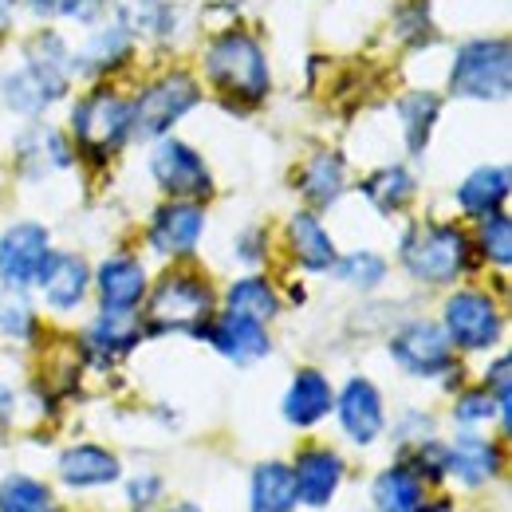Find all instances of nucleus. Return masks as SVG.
<instances>
[{
  "mask_svg": "<svg viewBox=\"0 0 512 512\" xmlns=\"http://www.w3.org/2000/svg\"><path fill=\"white\" fill-rule=\"evenodd\" d=\"M205 213L193 201H170L150 221V245L166 256H186L201 237Z\"/></svg>",
  "mask_w": 512,
  "mask_h": 512,
  "instance_id": "nucleus-12",
  "label": "nucleus"
},
{
  "mask_svg": "<svg viewBox=\"0 0 512 512\" xmlns=\"http://www.w3.org/2000/svg\"><path fill=\"white\" fill-rule=\"evenodd\" d=\"M225 359H233V363H256V359H264L268 355V331H264V323L249 320V316H237V312H225L221 320H209V327L201 331Z\"/></svg>",
  "mask_w": 512,
  "mask_h": 512,
  "instance_id": "nucleus-11",
  "label": "nucleus"
},
{
  "mask_svg": "<svg viewBox=\"0 0 512 512\" xmlns=\"http://www.w3.org/2000/svg\"><path fill=\"white\" fill-rule=\"evenodd\" d=\"M292 481H296V501L320 509V505L331 501L335 485L343 481V461H339V453H331V449H304L300 461H296Z\"/></svg>",
  "mask_w": 512,
  "mask_h": 512,
  "instance_id": "nucleus-14",
  "label": "nucleus"
},
{
  "mask_svg": "<svg viewBox=\"0 0 512 512\" xmlns=\"http://www.w3.org/2000/svg\"><path fill=\"white\" fill-rule=\"evenodd\" d=\"M197 103V83L190 75H166L150 83L138 103L130 107V134L138 138H162L182 115H190Z\"/></svg>",
  "mask_w": 512,
  "mask_h": 512,
  "instance_id": "nucleus-6",
  "label": "nucleus"
},
{
  "mask_svg": "<svg viewBox=\"0 0 512 512\" xmlns=\"http://www.w3.org/2000/svg\"><path fill=\"white\" fill-rule=\"evenodd\" d=\"M138 335H142V327L134 323V312H103L87 331V351L99 363H115L138 343Z\"/></svg>",
  "mask_w": 512,
  "mask_h": 512,
  "instance_id": "nucleus-17",
  "label": "nucleus"
},
{
  "mask_svg": "<svg viewBox=\"0 0 512 512\" xmlns=\"http://www.w3.org/2000/svg\"><path fill=\"white\" fill-rule=\"evenodd\" d=\"M170 512H197L193 505H178V509H170Z\"/></svg>",
  "mask_w": 512,
  "mask_h": 512,
  "instance_id": "nucleus-43",
  "label": "nucleus"
},
{
  "mask_svg": "<svg viewBox=\"0 0 512 512\" xmlns=\"http://www.w3.org/2000/svg\"><path fill=\"white\" fill-rule=\"evenodd\" d=\"M339 264V276L347 280V284H355V288H379L386 276V264L379 260L375 253H351L343 256V260H335Z\"/></svg>",
  "mask_w": 512,
  "mask_h": 512,
  "instance_id": "nucleus-35",
  "label": "nucleus"
},
{
  "mask_svg": "<svg viewBox=\"0 0 512 512\" xmlns=\"http://www.w3.org/2000/svg\"><path fill=\"white\" fill-rule=\"evenodd\" d=\"M24 67L44 83V91L52 95V99H60L67 91V71H71V60H67V48L64 40L52 32V36H36L32 44H28V60Z\"/></svg>",
  "mask_w": 512,
  "mask_h": 512,
  "instance_id": "nucleus-22",
  "label": "nucleus"
},
{
  "mask_svg": "<svg viewBox=\"0 0 512 512\" xmlns=\"http://www.w3.org/2000/svg\"><path fill=\"white\" fill-rule=\"evenodd\" d=\"M300 193L312 201V205H331L339 193H343V158L331 154V150H320L304 174H300Z\"/></svg>",
  "mask_w": 512,
  "mask_h": 512,
  "instance_id": "nucleus-26",
  "label": "nucleus"
},
{
  "mask_svg": "<svg viewBox=\"0 0 512 512\" xmlns=\"http://www.w3.org/2000/svg\"><path fill=\"white\" fill-rule=\"evenodd\" d=\"M288 241H292V253L300 256L304 268H312V272L335 268V245H331V237L323 233V225L312 213H296V217H292Z\"/></svg>",
  "mask_w": 512,
  "mask_h": 512,
  "instance_id": "nucleus-24",
  "label": "nucleus"
},
{
  "mask_svg": "<svg viewBox=\"0 0 512 512\" xmlns=\"http://www.w3.org/2000/svg\"><path fill=\"white\" fill-rule=\"evenodd\" d=\"M205 71H209L213 87L225 91L237 103H260L268 95L264 52L241 32H229V36L213 40V48L205 52Z\"/></svg>",
  "mask_w": 512,
  "mask_h": 512,
  "instance_id": "nucleus-2",
  "label": "nucleus"
},
{
  "mask_svg": "<svg viewBox=\"0 0 512 512\" xmlns=\"http://www.w3.org/2000/svg\"><path fill=\"white\" fill-rule=\"evenodd\" d=\"M225 308L237 312V316H249V320H256V323L272 320V316L280 312L276 292H272V284H268L264 276H245V280H237V284L229 288V296H225Z\"/></svg>",
  "mask_w": 512,
  "mask_h": 512,
  "instance_id": "nucleus-28",
  "label": "nucleus"
},
{
  "mask_svg": "<svg viewBox=\"0 0 512 512\" xmlns=\"http://www.w3.org/2000/svg\"><path fill=\"white\" fill-rule=\"evenodd\" d=\"M119 8V20L123 28L134 32H150V36H162L174 20V4L170 0H115Z\"/></svg>",
  "mask_w": 512,
  "mask_h": 512,
  "instance_id": "nucleus-31",
  "label": "nucleus"
},
{
  "mask_svg": "<svg viewBox=\"0 0 512 512\" xmlns=\"http://www.w3.org/2000/svg\"><path fill=\"white\" fill-rule=\"evenodd\" d=\"M40 284H44V296L56 312H71L83 296H87V284H91V272L83 264V256L75 253H52L44 272H40Z\"/></svg>",
  "mask_w": 512,
  "mask_h": 512,
  "instance_id": "nucleus-16",
  "label": "nucleus"
},
{
  "mask_svg": "<svg viewBox=\"0 0 512 512\" xmlns=\"http://www.w3.org/2000/svg\"><path fill=\"white\" fill-rule=\"evenodd\" d=\"M36 327V316L24 300V292L0 288V339H28Z\"/></svg>",
  "mask_w": 512,
  "mask_h": 512,
  "instance_id": "nucleus-33",
  "label": "nucleus"
},
{
  "mask_svg": "<svg viewBox=\"0 0 512 512\" xmlns=\"http://www.w3.org/2000/svg\"><path fill=\"white\" fill-rule=\"evenodd\" d=\"M402 264L422 284H449L469 268V241L453 225H418L402 237Z\"/></svg>",
  "mask_w": 512,
  "mask_h": 512,
  "instance_id": "nucleus-3",
  "label": "nucleus"
},
{
  "mask_svg": "<svg viewBox=\"0 0 512 512\" xmlns=\"http://www.w3.org/2000/svg\"><path fill=\"white\" fill-rule=\"evenodd\" d=\"M36 16H64L67 0H28Z\"/></svg>",
  "mask_w": 512,
  "mask_h": 512,
  "instance_id": "nucleus-40",
  "label": "nucleus"
},
{
  "mask_svg": "<svg viewBox=\"0 0 512 512\" xmlns=\"http://www.w3.org/2000/svg\"><path fill=\"white\" fill-rule=\"evenodd\" d=\"M442 331H446L449 343H457L461 351H485V347H493L501 339V312L485 292L465 288V292L449 296L446 327Z\"/></svg>",
  "mask_w": 512,
  "mask_h": 512,
  "instance_id": "nucleus-7",
  "label": "nucleus"
},
{
  "mask_svg": "<svg viewBox=\"0 0 512 512\" xmlns=\"http://www.w3.org/2000/svg\"><path fill=\"white\" fill-rule=\"evenodd\" d=\"M434 438V418H426V414H410L402 426H398V442H430Z\"/></svg>",
  "mask_w": 512,
  "mask_h": 512,
  "instance_id": "nucleus-37",
  "label": "nucleus"
},
{
  "mask_svg": "<svg viewBox=\"0 0 512 512\" xmlns=\"http://www.w3.org/2000/svg\"><path fill=\"white\" fill-rule=\"evenodd\" d=\"M453 414H457V422H465V426H473V422H489V418L497 414V402H493L489 390H469V394L457 398Z\"/></svg>",
  "mask_w": 512,
  "mask_h": 512,
  "instance_id": "nucleus-36",
  "label": "nucleus"
},
{
  "mask_svg": "<svg viewBox=\"0 0 512 512\" xmlns=\"http://www.w3.org/2000/svg\"><path fill=\"white\" fill-rule=\"evenodd\" d=\"M213 320V292L201 276L193 272H170L162 284L150 292L146 304V331H193L201 335Z\"/></svg>",
  "mask_w": 512,
  "mask_h": 512,
  "instance_id": "nucleus-1",
  "label": "nucleus"
},
{
  "mask_svg": "<svg viewBox=\"0 0 512 512\" xmlns=\"http://www.w3.org/2000/svg\"><path fill=\"white\" fill-rule=\"evenodd\" d=\"M331 410V386L320 371H300L296 383L284 398V418L292 426H316L323 414Z\"/></svg>",
  "mask_w": 512,
  "mask_h": 512,
  "instance_id": "nucleus-21",
  "label": "nucleus"
},
{
  "mask_svg": "<svg viewBox=\"0 0 512 512\" xmlns=\"http://www.w3.org/2000/svg\"><path fill=\"white\" fill-rule=\"evenodd\" d=\"M0 512H56V505L40 481L16 473L0 485Z\"/></svg>",
  "mask_w": 512,
  "mask_h": 512,
  "instance_id": "nucleus-32",
  "label": "nucleus"
},
{
  "mask_svg": "<svg viewBox=\"0 0 512 512\" xmlns=\"http://www.w3.org/2000/svg\"><path fill=\"white\" fill-rule=\"evenodd\" d=\"M146 296V272L130 256H111L99 268V300L103 312H134Z\"/></svg>",
  "mask_w": 512,
  "mask_h": 512,
  "instance_id": "nucleus-15",
  "label": "nucleus"
},
{
  "mask_svg": "<svg viewBox=\"0 0 512 512\" xmlns=\"http://www.w3.org/2000/svg\"><path fill=\"white\" fill-rule=\"evenodd\" d=\"M8 418H12V390L0 386V430L8 426Z\"/></svg>",
  "mask_w": 512,
  "mask_h": 512,
  "instance_id": "nucleus-41",
  "label": "nucleus"
},
{
  "mask_svg": "<svg viewBox=\"0 0 512 512\" xmlns=\"http://www.w3.org/2000/svg\"><path fill=\"white\" fill-rule=\"evenodd\" d=\"M158 493H162V481H158L154 473H150V477H134V481H130V501H134V505H150Z\"/></svg>",
  "mask_w": 512,
  "mask_h": 512,
  "instance_id": "nucleus-38",
  "label": "nucleus"
},
{
  "mask_svg": "<svg viewBox=\"0 0 512 512\" xmlns=\"http://www.w3.org/2000/svg\"><path fill=\"white\" fill-rule=\"evenodd\" d=\"M71 127H75V142L83 154L111 158L130 138V103L111 87H99L75 107Z\"/></svg>",
  "mask_w": 512,
  "mask_h": 512,
  "instance_id": "nucleus-5",
  "label": "nucleus"
},
{
  "mask_svg": "<svg viewBox=\"0 0 512 512\" xmlns=\"http://www.w3.org/2000/svg\"><path fill=\"white\" fill-rule=\"evenodd\" d=\"M509 79H512L509 44L505 40H473V44H465L457 52L449 87L461 99H485V103H493V99H505L509 95Z\"/></svg>",
  "mask_w": 512,
  "mask_h": 512,
  "instance_id": "nucleus-4",
  "label": "nucleus"
},
{
  "mask_svg": "<svg viewBox=\"0 0 512 512\" xmlns=\"http://www.w3.org/2000/svg\"><path fill=\"white\" fill-rule=\"evenodd\" d=\"M130 52V40H127V28L119 24H111V28H103V32H95L87 44H83V52H79V60L75 67L79 71H87V75H103V71H111L115 64H123Z\"/></svg>",
  "mask_w": 512,
  "mask_h": 512,
  "instance_id": "nucleus-27",
  "label": "nucleus"
},
{
  "mask_svg": "<svg viewBox=\"0 0 512 512\" xmlns=\"http://www.w3.org/2000/svg\"><path fill=\"white\" fill-rule=\"evenodd\" d=\"M375 505H379V512H418L426 505L422 501V477L410 465H394V469L379 473Z\"/></svg>",
  "mask_w": 512,
  "mask_h": 512,
  "instance_id": "nucleus-25",
  "label": "nucleus"
},
{
  "mask_svg": "<svg viewBox=\"0 0 512 512\" xmlns=\"http://www.w3.org/2000/svg\"><path fill=\"white\" fill-rule=\"evenodd\" d=\"M296 501V481L292 469L280 461H268L253 473V512H292Z\"/></svg>",
  "mask_w": 512,
  "mask_h": 512,
  "instance_id": "nucleus-23",
  "label": "nucleus"
},
{
  "mask_svg": "<svg viewBox=\"0 0 512 512\" xmlns=\"http://www.w3.org/2000/svg\"><path fill=\"white\" fill-rule=\"evenodd\" d=\"M60 477L75 489H95L111 485L119 477V457L99 446H75L60 457Z\"/></svg>",
  "mask_w": 512,
  "mask_h": 512,
  "instance_id": "nucleus-19",
  "label": "nucleus"
},
{
  "mask_svg": "<svg viewBox=\"0 0 512 512\" xmlns=\"http://www.w3.org/2000/svg\"><path fill=\"white\" fill-rule=\"evenodd\" d=\"M481 249L497 268H509L512 260V225L505 213H489L481 225Z\"/></svg>",
  "mask_w": 512,
  "mask_h": 512,
  "instance_id": "nucleus-34",
  "label": "nucleus"
},
{
  "mask_svg": "<svg viewBox=\"0 0 512 512\" xmlns=\"http://www.w3.org/2000/svg\"><path fill=\"white\" fill-rule=\"evenodd\" d=\"M410 193H414V178H410L402 166H386V170H375V174L363 182V197H367L375 209H383V213H394V209H402V205L410 201Z\"/></svg>",
  "mask_w": 512,
  "mask_h": 512,
  "instance_id": "nucleus-29",
  "label": "nucleus"
},
{
  "mask_svg": "<svg viewBox=\"0 0 512 512\" xmlns=\"http://www.w3.org/2000/svg\"><path fill=\"white\" fill-rule=\"evenodd\" d=\"M505 197H509V170L505 166H481L461 182L457 205L473 217H489V213H501Z\"/></svg>",
  "mask_w": 512,
  "mask_h": 512,
  "instance_id": "nucleus-18",
  "label": "nucleus"
},
{
  "mask_svg": "<svg viewBox=\"0 0 512 512\" xmlns=\"http://www.w3.org/2000/svg\"><path fill=\"white\" fill-rule=\"evenodd\" d=\"M398 115H402V127H406V142L410 150L418 154L434 130V119H438V95H426V91H414L398 103Z\"/></svg>",
  "mask_w": 512,
  "mask_h": 512,
  "instance_id": "nucleus-30",
  "label": "nucleus"
},
{
  "mask_svg": "<svg viewBox=\"0 0 512 512\" xmlns=\"http://www.w3.org/2000/svg\"><path fill=\"white\" fill-rule=\"evenodd\" d=\"M497 449L493 442H485V438H477V434H461L453 446L446 449V469L449 473H457L461 477V485H485L493 473H497Z\"/></svg>",
  "mask_w": 512,
  "mask_h": 512,
  "instance_id": "nucleus-20",
  "label": "nucleus"
},
{
  "mask_svg": "<svg viewBox=\"0 0 512 512\" xmlns=\"http://www.w3.org/2000/svg\"><path fill=\"white\" fill-rule=\"evenodd\" d=\"M150 170H154V182L170 197H178V201H197V197H205L213 190L201 154L186 142H178V138L158 142V150L150 158Z\"/></svg>",
  "mask_w": 512,
  "mask_h": 512,
  "instance_id": "nucleus-10",
  "label": "nucleus"
},
{
  "mask_svg": "<svg viewBox=\"0 0 512 512\" xmlns=\"http://www.w3.org/2000/svg\"><path fill=\"white\" fill-rule=\"evenodd\" d=\"M339 426L359 446L379 438V430H383V398H379L375 383L351 379L343 386V394H339Z\"/></svg>",
  "mask_w": 512,
  "mask_h": 512,
  "instance_id": "nucleus-13",
  "label": "nucleus"
},
{
  "mask_svg": "<svg viewBox=\"0 0 512 512\" xmlns=\"http://www.w3.org/2000/svg\"><path fill=\"white\" fill-rule=\"evenodd\" d=\"M390 355L398 367H406L410 375H446L453 371V347H449L446 331L430 320L406 323L394 339H390Z\"/></svg>",
  "mask_w": 512,
  "mask_h": 512,
  "instance_id": "nucleus-9",
  "label": "nucleus"
},
{
  "mask_svg": "<svg viewBox=\"0 0 512 512\" xmlns=\"http://www.w3.org/2000/svg\"><path fill=\"white\" fill-rule=\"evenodd\" d=\"M418 512H453V505L449 501H434V505H422Z\"/></svg>",
  "mask_w": 512,
  "mask_h": 512,
  "instance_id": "nucleus-42",
  "label": "nucleus"
},
{
  "mask_svg": "<svg viewBox=\"0 0 512 512\" xmlns=\"http://www.w3.org/2000/svg\"><path fill=\"white\" fill-rule=\"evenodd\" d=\"M48 256H52V245H48L44 225H32V221L12 225L0 241V280H4V288L24 292V288L40 284V272H44Z\"/></svg>",
  "mask_w": 512,
  "mask_h": 512,
  "instance_id": "nucleus-8",
  "label": "nucleus"
},
{
  "mask_svg": "<svg viewBox=\"0 0 512 512\" xmlns=\"http://www.w3.org/2000/svg\"><path fill=\"white\" fill-rule=\"evenodd\" d=\"M103 4L107 0H67V8H64V16H75V20H99V12H103Z\"/></svg>",
  "mask_w": 512,
  "mask_h": 512,
  "instance_id": "nucleus-39",
  "label": "nucleus"
}]
</instances>
